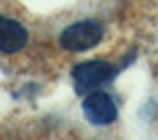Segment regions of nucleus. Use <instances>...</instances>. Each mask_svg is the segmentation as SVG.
<instances>
[{
    "label": "nucleus",
    "instance_id": "obj_4",
    "mask_svg": "<svg viewBox=\"0 0 158 140\" xmlns=\"http://www.w3.org/2000/svg\"><path fill=\"white\" fill-rule=\"evenodd\" d=\"M27 29L11 18L0 15V53H18L27 46Z\"/></svg>",
    "mask_w": 158,
    "mask_h": 140
},
{
    "label": "nucleus",
    "instance_id": "obj_2",
    "mask_svg": "<svg viewBox=\"0 0 158 140\" xmlns=\"http://www.w3.org/2000/svg\"><path fill=\"white\" fill-rule=\"evenodd\" d=\"M84 114L92 125H110L116 121V105L106 92H92L84 98Z\"/></svg>",
    "mask_w": 158,
    "mask_h": 140
},
{
    "label": "nucleus",
    "instance_id": "obj_3",
    "mask_svg": "<svg viewBox=\"0 0 158 140\" xmlns=\"http://www.w3.org/2000/svg\"><path fill=\"white\" fill-rule=\"evenodd\" d=\"M112 72H114V68L106 62H86L75 68L73 79L77 83V90L84 92V90H92L97 86H101L103 81H108Z\"/></svg>",
    "mask_w": 158,
    "mask_h": 140
},
{
    "label": "nucleus",
    "instance_id": "obj_1",
    "mask_svg": "<svg viewBox=\"0 0 158 140\" xmlns=\"http://www.w3.org/2000/svg\"><path fill=\"white\" fill-rule=\"evenodd\" d=\"M103 37V29L97 22H77L62 33V46L70 53H81L97 46Z\"/></svg>",
    "mask_w": 158,
    "mask_h": 140
}]
</instances>
